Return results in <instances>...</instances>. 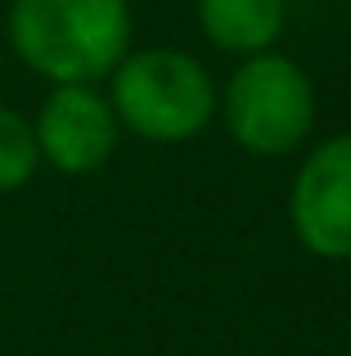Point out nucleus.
<instances>
[{
  "label": "nucleus",
  "mask_w": 351,
  "mask_h": 356,
  "mask_svg": "<svg viewBox=\"0 0 351 356\" xmlns=\"http://www.w3.org/2000/svg\"><path fill=\"white\" fill-rule=\"evenodd\" d=\"M293 239L320 261H351V131L307 149L289 185Z\"/></svg>",
  "instance_id": "20e7f679"
},
{
  "label": "nucleus",
  "mask_w": 351,
  "mask_h": 356,
  "mask_svg": "<svg viewBox=\"0 0 351 356\" xmlns=\"http://www.w3.org/2000/svg\"><path fill=\"white\" fill-rule=\"evenodd\" d=\"M36 167H41V149L32 118L0 104V194H18L23 185H32Z\"/></svg>",
  "instance_id": "0eeeda50"
},
{
  "label": "nucleus",
  "mask_w": 351,
  "mask_h": 356,
  "mask_svg": "<svg viewBox=\"0 0 351 356\" xmlns=\"http://www.w3.org/2000/svg\"><path fill=\"white\" fill-rule=\"evenodd\" d=\"M0 45H5V41H0Z\"/></svg>",
  "instance_id": "6e6552de"
},
{
  "label": "nucleus",
  "mask_w": 351,
  "mask_h": 356,
  "mask_svg": "<svg viewBox=\"0 0 351 356\" xmlns=\"http://www.w3.org/2000/svg\"><path fill=\"white\" fill-rule=\"evenodd\" d=\"M131 32L126 0H9L5 9L9 50L50 86L108 81L131 50Z\"/></svg>",
  "instance_id": "f257e3e1"
},
{
  "label": "nucleus",
  "mask_w": 351,
  "mask_h": 356,
  "mask_svg": "<svg viewBox=\"0 0 351 356\" xmlns=\"http://www.w3.org/2000/svg\"><path fill=\"white\" fill-rule=\"evenodd\" d=\"M108 104L144 145H189L216 122V81L189 50L149 45L108 72Z\"/></svg>",
  "instance_id": "f03ea898"
},
{
  "label": "nucleus",
  "mask_w": 351,
  "mask_h": 356,
  "mask_svg": "<svg viewBox=\"0 0 351 356\" xmlns=\"http://www.w3.org/2000/svg\"><path fill=\"white\" fill-rule=\"evenodd\" d=\"M216 118L243 154L289 158L307 149V136L316 131V81L280 50L248 54L216 90Z\"/></svg>",
  "instance_id": "7ed1b4c3"
},
{
  "label": "nucleus",
  "mask_w": 351,
  "mask_h": 356,
  "mask_svg": "<svg viewBox=\"0 0 351 356\" xmlns=\"http://www.w3.org/2000/svg\"><path fill=\"white\" fill-rule=\"evenodd\" d=\"M198 27L221 54H248L275 50L289 23V0H194Z\"/></svg>",
  "instance_id": "423d86ee"
},
{
  "label": "nucleus",
  "mask_w": 351,
  "mask_h": 356,
  "mask_svg": "<svg viewBox=\"0 0 351 356\" xmlns=\"http://www.w3.org/2000/svg\"><path fill=\"white\" fill-rule=\"evenodd\" d=\"M36 149L41 163L54 167L59 176H90L108 167L122 140V122H117L108 95L95 81H68V86H50L32 118Z\"/></svg>",
  "instance_id": "39448f33"
}]
</instances>
